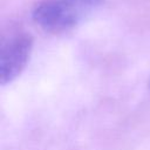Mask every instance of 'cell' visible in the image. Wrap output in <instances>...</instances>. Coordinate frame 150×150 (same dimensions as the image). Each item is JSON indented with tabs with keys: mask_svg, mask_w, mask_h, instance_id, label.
Returning a JSON list of instances; mask_svg holds the SVG:
<instances>
[{
	"mask_svg": "<svg viewBox=\"0 0 150 150\" xmlns=\"http://www.w3.org/2000/svg\"><path fill=\"white\" fill-rule=\"evenodd\" d=\"M103 0H40L32 11L33 21L45 32H69L95 13Z\"/></svg>",
	"mask_w": 150,
	"mask_h": 150,
	"instance_id": "6da1fadb",
	"label": "cell"
},
{
	"mask_svg": "<svg viewBox=\"0 0 150 150\" xmlns=\"http://www.w3.org/2000/svg\"><path fill=\"white\" fill-rule=\"evenodd\" d=\"M34 46L33 36L26 30H14L0 42V84L15 81L26 69Z\"/></svg>",
	"mask_w": 150,
	"mask_h": 150,
	"instance_id": "7a4b0ae2",
	"label": "cell"
},
{
	"mask_svg": "<svg viewBox=\"0 0 150 150\" xmlns=\"http://www.w3.org/2000/svg\"><path fill=\"white\" fill-rule=\"evenodd\" d=\"M149 89H150V82H149Z\"/></svg>",
	"mask_w": 150,
	"mask_h": 150,
	"instance_id": "3957f363",
	"label": "cell"
}]
</instances>
